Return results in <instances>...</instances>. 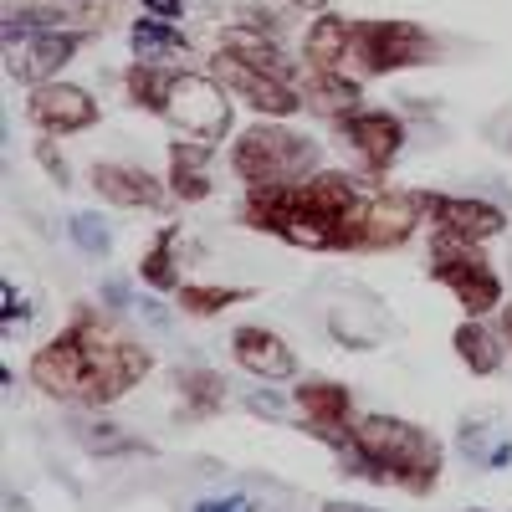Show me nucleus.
Listing matches in <instances>:
<instances>
[{"label": "nucleus", "mask_w": 512, "mask_h": 512, "mask_svg": "<svg viewBox=\"0 0 512 512\" xmlns=\"http://www.w3.org/2000/svg\"><path fill=\"white\" fill-rule=\"evenodd\" d=\"M36 159H41V164H47V175H52V180H57L62 190L72 185V175H67V164H62V154L52 149V134H41V144H36Z\"/></svg>", "instance_id": "obj_28"}, {"label": "nucleus", "mask_w": 512, "mask_h": 512, "mask_svg": "<svg viewBox=\"0 0 512 512\" xmlns=\"http://www.w3.org/2000/svg\"><path fill=\"white\" fill-rule=\"evenodd\" d=\"M195 512H251L246 497H216V502H200Z\"/></svg>", "instance_id": "obj_31"}, {"label": "nucleus", "mask_w": 512, "mask_h": 512, "mask_svg": "<svg viewBox=\"0 0 512 512\" xmlns=\"http://www.w3.org/2000/svg\"><path fill=\"white\" fill-rule=\"evenodd\" d=\"M88 180H93L103 205H123V210H154V205H164V185H169V180L149 175V169H139V164H113V159H98Z\"/></svg>", "instance_id": "obj_14"}, {"label": "nucleus", "mask_w": 512, "mask_h": 512, "mask_svg": "<svg viewBox=\"0 0 512 512\" xmlns=\"http://www.w3.org/2000/svg\"><path fill=\"white\" fill-rule=\"evenodd\" d=\"M159 118L175 123L185 139L216 144V139H226V128H231V93L221 88L216 77L175 72V88H169V103H164Z\"/></svg>", "instance_id": "obj_8"}, {"label": "nucleus", "mask_w": 512, "mask_h": 512, "mask_svg": "<svg viewBox=\"0 0 512 512\" xmlns=\"http://www.w3.org/2000/svg\"><path fill=\"white\" fill-rule=\"evenodd\" d=\"M313 169H323V154L308 134H297L287 123H256L231 144V175L246 190H277V185H297Z\"/></svg>", "instance_id": "obj_4"}, {"label": "nucleus", "mask_w": 512, "mask_h": 512, "mask_svg": "<svg viewBox=\"0 0 512 512\" xmlns=\"http://www.w3.org/2000/svg\"><path fill=\"white\" fill-rule=\"evenodd\" d=\"M128 41H134V62H164L175 67L190 57V36L169 21V16H139L128 26Z\"/></svg>", "instance_id": "obj_19"}, {"label": "nucleus", "mask_w": 512, "mask_h": 512, "mask_svg": "<svg viewBox=\"0 0 512 512\" xmlns=\"http://www.w3.org/2000/svg\"><path fill=\"white\" fill-rule=\"evenodd\" d=\"M175 72H180V67H164V62H134V67L123 72V93H128V103L159 118L164 103H169V88H175Z\"/></svg>", "instance_id": "obj_22"}, {"label": "nucleus", "mask_w": 512, "mask_h": 512, "mask_svg": "<svg viewBox=\"0 0 512 512\" xmlns=\"http://www.w3.org/2000/svg\"><path fill=\"white\" fill-rule=\"evenodd\" d=\"M297 88H303V103L318 118H328V123H338V118H349L354 108H364V88L349 72H333V67H303Z\"/></svg>", "instance_id": "obj_15"}, {"label": "nucleus", "mask_w": 512, "mask_h": 512, "mask_svg": "<svg viewBox=\"0 0 512 512\" xmlns=\"http://www.w3.org/2000/svg\"><path fill=\"white\" fill-rule=\"evenodd\" d=\"M154 369L149 349L123 338L98 308H72L67 328L31 359V384L62 405H113Z\"/></svg>", "instance_id": "obj_1"}, {"label": "nucleus", "mask_w": 512, "mask_h": 512, "mask_svg": "<svg viewBox=\"0 0 512 512\" xmlns=\"http://www.w3.org/2000/svg\"><path fill=\"white\" fill-rule=\"evenodd\" d=\"M21 323H26V303H21V292H16V287H6V328L16 333Z\"/></svg>", "instance_id": "obj_29"}, {"label": "nucleus", "mask_w": 512, "mask_h": 512, "mask_svg": "<svg viewBox=\"0 0 512 512\" xmlns=\"http://www.w3.org/2000/svg\"><path fill=\"white\" fill-rule=\"evenodd\" d=\"M175 236L180 231H164V236H154V246H149V256L139 262V277L154 287V292H175L180 287V262H175Z\"/></svg>", "instance_id": "obj_26"}, {"label": "nucleus", "mask_w": 512, "mask_h": 512, "mask_svg": "<svg viewBox=\"0 0 512 512\" xmlns=\"http://www.w3.org/2000/svg\"><path fill=\"white\" fill-rule=\"evenodd\" d=\"M139 6H144L149 16H169V21H180V11H185V0H139Z\"/></svg>", "instance_id": "obj_30"}, {"label": "nucleus", "mask_w": 512, "mask_h": 512, "mask_svg": "<svg viewBox=\"0 0 512 512\" xmlns=\"http://www.w3.org/2000/svg\"><path fill=\"white\" fill-rule=\"evenodd\" d=\"M287 6H303V11H328V0H287Z\"/></svg>", "instance_id": "obj_34"}, {"label": "nucleus", "mask_w": 512, "mask_h": 512, "mask_svg": "<svg viewBox=\"0 0 512 512\" xmlns=\"http://www.w3.org/2000/svg\"><path fill=\"white\" fill-rule=\"evenodd\" d=\"M169 195L190 205L210 195V144L175 139V149H169Z\"/></svg>", "instance_id": "obj_20"}, {"label": "nucleus", "mask_w": 512, "mask_h": 512, "mask_svg": "<svg viewBox=\"0 0 512 512\" xmlns=\"http://www.w3.org/2000/svg\"><path fill=\"white\" fill-rule=\"evenodd\" d=\"M431 277L441 287H451V297L472 313H492L502 303V277L487 256L477 251V241L466 236H451V231H431Z\"/></svg>", "instance_id": "obj_5"}, {"label": "nucleus", "mask_w": 512, "mask_h": 512, "mask_svg": "<svg viewBox=\"0 0 512 512\" xmlns=\"http://www.w3.org/2000/svg\"><path fill=\"white\" fill-rule=\"evenodd\" d=\"M303 67H333V72H349L354 67V21L318 11V21L303 36Z\"/></svg>", "instance_id": "obj_17"}, {"label": "nucleus", "mask_w": 512, "mask_h": 512, "mask_svg": "<svg viewBox=\"0 0 512 512\" xmlns=\"http://www.w3.org/2000/svg\"><path fill=\"white\" fill-rule=\"evenodd\" d=\"M461 451H466V461H477V466H507L512 461V436H502L497 425L472 420L461 431Z\"/></svg>", "instance_id": "obj_24"}, {"label": "nucleus", "mask_w": 512, "mask_h": 512, "mask_svg": "<svg viewBox=\"0 0 512 512\" xmlns=\"http://www.w3.org/2000/svg\"><path fill=\"white\" fill-rule=\"evenodd\" d=\"M364 185L344 169H313L297 185L251 190L236 210V221L251 231H267L303 251H354V210Z\"/></svg>", "instance_id": "obj_2"}, {"label": "nucleus", "mask_w": 512, "mask_h": 512, "mask_svg": "<svg viewBox=\"0 0 512 512\" xmlns=\"http://www.w3.org/2000/svg\"><path fill=\"white\" fill-rule=\"evenodd\" d=\"M338 134L349 139L359 164L374 169V175H384V169L400 159V149H405V123L390 108H354L349 118H338Z\"/></svg>", "instance_id": "obj_12"}, {"label": "nucleus", "mask_w": 512, "mask_h": 512, "mask_svg": "<svg viewBox=\"0 0 512 512\" xmlns=\"http://www.w3.org/2000/svg\"><path fill=\"white\" fill-rule=\"evenodd\" d=\"M451 344H456V354H461V364L472 369V374H502V349H507V338L502 333H492L487 323H477V318H466L456 333H451Z\"/></svg>", "instance_id": "obj_21"}, {"label": "nucleus", "mask_w": 512, "mask_h": 512, "mask_svg": "<svg viewBox=\"0 0 512 512\" xmlns=\"http://www.w3.org/2000/svg\"><path fill=\"white\" fill-rule=\"evenodd\" d=\"M0 36H6V72L16 82H52L57 67H67L82 41H88V31L82 26H41V21H21L6 11V26H0Z\"/></svg>", "instance_id": "obj_6"}, {"label": "nucleus", "mask_w": 512, "mask_h": 512, "mask_svg": "<svg viewBox=\"0 0 512 512\" xmlns=\"http://www.w3.org/2000/svg\"><path fill=\"white\" fill-rule=\"evenodd\" d=\"M26 118L36 123V134L72 139V134H88L103 118V108L88 88H77V82H36L31 98H26Z\"/></svg>", "instance_id": "obj_10"}, {"label": "nucleus", "mask_w": 512, "mask_h": 512, "mask_svg": "<svg viewBox=\"0 0 512 512\" xmlns=\"http://www.w3.org/2000/svg\"><path fill=\"white\" fill-rule=\"evenodd\" d=\"M436 57H441V41L415 21H354V67L364 77L431 67Z\"/></svg>", "instance_id": "obj_7"}, {"label": "nucleus", "mask_w": 512, "mask_h": 512, "mask_svg": "<svg viewBox=\"0 0 512 512\" xmlns=\"http://www.w3.org/2000/svg\"><path fill=\"white\" fill-rule=\"evenodd\" d=\"M323 512H379V507H364V502H323Z\"/></svg>", "instance_id": "obj_32"}, {"label": "nucleus", "mask_w": 512, "mask_h": 512, "mask_svg": "<svg viewBox=\"0 0 512 512\" xmlns=\"http://www.w3.org/2000/svg\"><path fill=\"white\" fill-rule=\"evenodd\" d=\"M175 297H180V308H185V313L210 318V313L236 308L241 297H251V287H200V282H180V287H175Z\"/></svg>", "instance_id": "obj_25"}, {"label": "nucleus", "mask_w": 512, "mask_h": 512, "mask_svg": "<svg viewBox=\"0 0 512 512\" xmlns=\"http://www.w3.org/2000/svg\"><path fill=\"white\" fill-rule=\"evenodd\" d=\"M292 410L303 415V425L328 441L338 451V441L349 436V425H354V395L344 390V384H333V379H303L292 390Z\"/></svg>", "instance_id": "obj_13"}, {"label": "nucleus", "mask_w": 512, "mask_h": 512, "mask_svg": "<svg viewBox=\"0 0 512 512\" xmlns=\"http://www.w3.org/2000/svg\"><path fill=\"white\" fill-rule=\"evenodd\" d=\"M231 354H236V364L246 369V374H256V379H287L292 369H297V354L287 349V338H277L272 328H236L231 333Z\"/></svg>", "instance_id": "obj_16"}, {"label": "nucleus", "mask_w": 512, "mask_h": 512, "mask_svg": "<svg viewBox=\"0 0 512 512\" xmlns=\"http://www.w3.org/2000/svg\"><path fill=\"white\" fill-rule=\"evenodd\" d=\"M175 384H180V400H185L190 415H216V410L226 405V379H221L216 369L185 364V369L175 374Z\"/></svg>", "instance_id": "obj_23"}, {"label": "nucleus", "mask_w": 512, "mask_h": 512, "mask_svg": "<svg viewBox=\"0 0 512 512\" xmlns=\"http://www.w3.org/2000/svg\"><path fill=\"white\" fill-rule=\"evenodd\" d=\"M221 47L236 52V57H246L251 67L272 72V77H287V82L303 77V72H297V62L277 47V36H272L267 26H226V31H221Z\"/></svg>", "instance_id": "obj_18"}, {"label": "nucleus", "mask_w": 512, "mask_h": 512, "mask_svg": "<svg viewBox=\"0 0 512 512\" xmlns=\"http://www.w3.org/2000/svg\"><path fill=\"white\" fill-rule=\"evenodd\" d=\"M338 456L354 477L395 482L405 492H431L441 477V446L410 420L395 415H354L349 436L338 441Z\"/></svg>", "instance_id": "obj_3"}, {"label": "nucleus", "mask_w": 512, "mask_h": 512, "mask_svg": "<svg viewBox=\"0 0 512 512\" xmlns=\"http://www.w3.org/2000/svg\"><path fill=\"white\" fill-rule=\"evenodd\" d=\"M62 6H77L82 11V6H103V0H62Z\"/></svg>", "instance_id": "obj_35"}, {"label": "nucleus", "mask_w": 512, "mask_h": 512, "mask_svg": "<svg viewBox=\"0 0 512 512\" xmlns=\"http://www.w3.org/2000/svg\"><path fill=\"white\" fill-rule=\"evenodd\" d=\"M420 205H425V221L431 231H451V236H466V241H492L507 231V210L492 205V200H477V195H436V190H420Z\"/></svg>", "instance_id": "obj_11"}, {"label": "nucleus", "mask_w": 512, "mask_h": 512, "mask_svg": "<svg viewBox=\"0 0 512 512\" xmlns=\"http://www.w3.org/2000/svg\"><path fill=\"white\" fill-rule=\"evenodd\" d=\"M72 236H77V246L88 251V256H108V246H113V231H108V221L103 216H72Z\"/></svg>", "instance_id": "obj_27"}, {"label": "nucleus", "mask_w": 512, "mask_h": 512, "mask_svg": "<svg viewBox=\"0 0 512 512\" xmlns=\"http://www.w3.org/2000/svg\"><path fill=\"white\" fill-rule=\"evenodd\" d=\"M210 77H216L231 98H241L246 108L267 113V118H292L297 108H308L297 82L272 77V72H262V67H251L246 57H236V52H226V47H216V57H210Z\"/></svg>", "instance_id": "obj_9"}, {"label": "nucleus", "mask_w": 512, "mask_h": 512, "mask_svg": "<svg viewBox=\"0 0 512 512\" xmlns=\"http://www.w3.org/2000/svg\"><path fill=\"white\" fill-rule=\"evenodd\" d=\"M497 333H502V338H507V349H512V303H507V308H502V318H497Z\"/></svg>", "instance_id": "obj_33"}]
</instances>
